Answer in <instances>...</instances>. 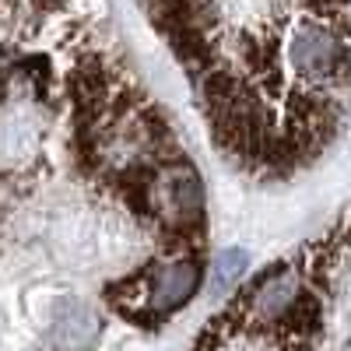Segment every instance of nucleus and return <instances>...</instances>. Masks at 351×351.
<instances>
[{"label": "nucleus", "instance_id": "1", "mask_svg": "<svg viewBox=\"0 0 351 351\" xmlns=\"http://www.w3.org/2000/svg\"><path fill=\"white\" fill-rule=\"evenodd\" d=\"M190 74L218 148L263 180L309 165L334 137L288 77L309 21H351V0H141Z\"/></svg>", "mask_w": 351, "mask_h": 351}, {"label": "nucleus", "instance_id": "2", "mask_svg": "<svg viewBox=\"0 0 351 351\" xmlns=\"http://www.w3.org/2000/svg\"><path fill=\"white\" fill-rule=\"evenodd\" d=\"M250 267V253L246 250H225L211 260V288L215 291H228L232 285H239V278Z\"/></svg>", "mask_w": 351, "mask_h": 351}]
</instances>
